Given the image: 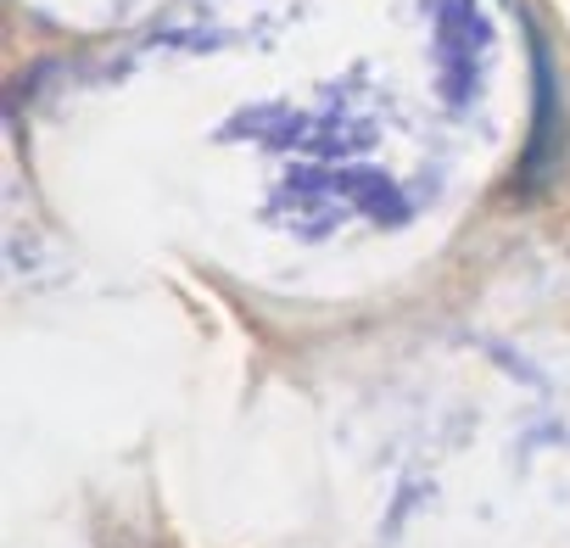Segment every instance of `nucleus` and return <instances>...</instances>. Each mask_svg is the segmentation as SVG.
I'll return each mask as SVG.
<instances>
[{"mask_svg":"<svg viewBox=\"0 0 570 548\" xmlns=\"http://www.w3.org/2000/svg\"><path fill=\"white\" fill-rule=\"evenodd\" d=\"M531 68H537V112H531V146H525L520 179L548 185V174L559 163V146H564V112H559V85H553V62H548L542 40H531Z\"/></svg>","mask_w":570,"mask_h":548,"instance_id":"1","label":"nucleus"}]
</instances>
